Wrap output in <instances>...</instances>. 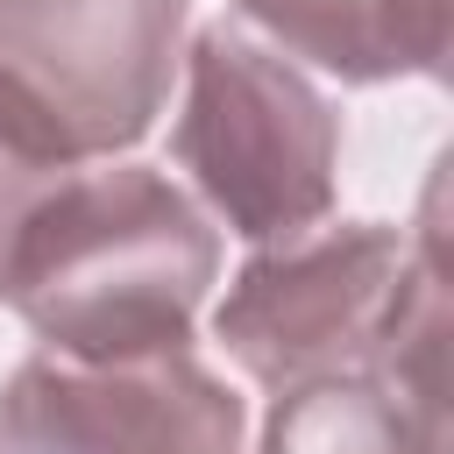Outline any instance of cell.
Listing matches in <instances>:
<instances>
[{"label":"cell","instance_id":"6da1fadb","mask_svg":"<svg viewBox=\"0 0 454 454\" xmlns=\"http://www.w3.org/2000/svg\"><path fill=\"white\" fill-rule=\"evenodd\" d=\"M220 270L206 213L149 163H78L21 220L0 298L57 355L114 362L184 348Z\"/></svg>","mask_w":454,"mask_h":454},{"label":"cell","instance_id":"7a4b0ae2","mask_svg":"<svg viewBox=\"0 0 454 454\" xmlns=\"http://www.w3.org/2000/svg\"><path fill=\"white\" fill-rule=\"evenodd\" d=\"M184 0H0V135L50 170L149 135L170 99Z\"/></svg>","mask_w":454,"mask_h":454},{"label":"cell","instance_id":"3957f363","mask_svg":"<svg viewBox=\"0 0 454 454\" xmlns=\"http://www.w3.org/2000/svg\"><path fill=\"white\" fill-rule=\"evenodd\" d=\"M170 156L241 241H284L333 213V106L234 21L192 43Z\"/></svg>","mask_w":454,"mask_h":454},{"label":"cell","instance_id":"277c9868","mask_svg":"<svg viewBox=\"0 0 454 454\" xmlns=\"http://www.w3.org/2000/svg\"><path fill=\"white\" fill-rule=\"evenodd\" d=\"M404 248L411 241L383 220H312L248 255L213 326L227 355L270 390L369 376L383 312L404 277Z\"/></svg>","mask_w":454,"mask_h":454},{"label":"cell","instance_id":"5b68a950","mask_svg":"<svg viewBox=\"0 0 454 454\" xmlns=\"http://www.w3.org/2000/svg\"><path fill=\"white\" fill-rule=\"evenodd\" d=\"M0 454H241V397L184 348L28 355L0 390Z\"/></svg>","mask_w":454,"mask_h":454},{"label":"cell","instance_id":"8992f818","mask_svg":"<svg viewBox=\"0 0 454 454\" xmlns=\"http://www.w3.org/2000/svg\"><path fill=\"white\" fill-rule=\"evenodd\" d=\"M284 57H305L348 85L440 78L447 71V0H234Z\"/></svg>","mask_w":454,"mask_h":454},{"label":"cell","instance_id":"52a82bcc","mask_svg":"<svg viewBox=\"0 0 454 454\" xmlns=\"http://www.w3.org/2000/svg\"><path fill=\"white\" fill-rule=\"evenodd\" d=\"M262 454H426V440L369 376H326L277 390Z\"/></svg>","mask_w":454,"mask_h":454},{"label":"cell","instance_id":"ba28073f","mask_svg":"<svg viewBox=\"0 0 454 454\" xmlns=\"http://www.w3.org/2000/svg\"><path fill=\"white\" fill-rule=\"evenodd\" d=\"M64 170H50V163H35L28 149H14L7 135H0V262H7V248H14V234H21V220L35 213V199L57 184Z\"/></svg>","mask_w":454,"mask_h":454}]
</instances>
